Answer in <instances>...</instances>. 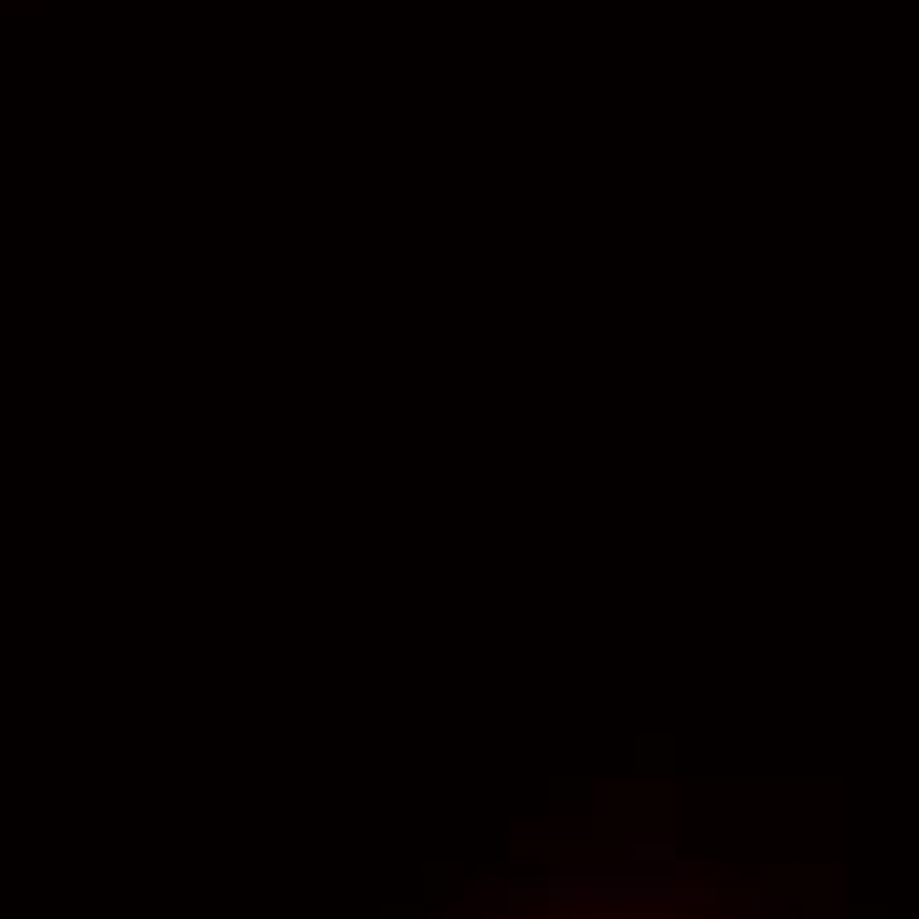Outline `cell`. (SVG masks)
Masks as SVG:
<instances>
[{"label": "cell", "mask_w": 919, "mask_h": 919, "mask_svg": "<svg viewBox=\"0 0 919 919\" xmlns=\"http://www.w3.org/2000/svg\"><path fill=\"white\" fill-rule=\"evenodd\" d=\"M856 919H883V909H861Z\"/></svg>", "instance_id": "1"}]
</instances>
